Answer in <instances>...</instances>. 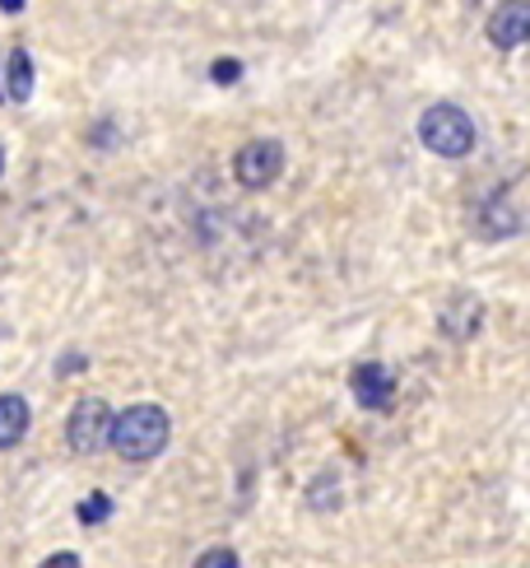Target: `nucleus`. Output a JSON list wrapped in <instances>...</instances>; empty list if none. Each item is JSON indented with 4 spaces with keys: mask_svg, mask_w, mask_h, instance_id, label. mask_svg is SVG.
<instances>
[{
    "mask_svg": "<svg viewBox=\"0 0 530 568\" xmlns=\"http://www.w3.org/2000/svg\"><path fill=\"white\" fill-rule=\"evenodd\" d=\"M210 80H214V84H237V80H243V61H233V57L214 61V65H210Z\"/></svg>",
    "mask_w": 530,
    "mask_h": 568,
    "instance_id": "nucleus-11",
    "label": "nucleus"
},
{
    "mask_svg": "<svg viewBox=\"0 0 530 568\" xmlns=\"http://www.w3.org/2000/svg\"><path fill=\"white\" fill-rule=\"evenodd\" d=\"M47 564H80V555H70V550H61V555H47Z\"/></svg>",
    "mask_w": 530,
    "mask_h": 568,
    "instance_id": "nucleus-13",
    "label": "nucleus"
},
{
    "mask_svg": "<svg viewBox=\"0 0 530 568\" xmlns=\"http://www.w3.org/2000/svg\"><path fill=\"white\" fill-rule=\"evenodd\" d=\"M284 145L279 140H247L243 150L233 159V178L247 186V192H261V186H271L279 173H284Z\"/></svg>",
    "mask_w": 530,
    "mask_h": 568,
    "instance_id": "nucleus-4",
    "label": "nucleus"
},
{
    "mask_svg": "<svg viewBox=\"0 0 530 568\" xmlns=\"http://www.w3.org/2000/svg\"><path fill=\"white\" fill-rule=\"evenodd\" d=\"M29 400L23 396H0V447H19L23 434H29Z\"/></svg>",
    "mask_w": 530,
    "mask_h": 568,
    "instance_id": "nucleus-8",
    "label": "nucleus"
},
{
    "mask_svg": "<svg viewBox=\"0 0 530 568\" xmlns=\"http://www.w3.org/2000/svg\"><path fill=\"white\" fill-rule=\"evenodd\" d=\"M479 317H485V307H479L475 294H456L442 313H438V326H442V336L451 341H470L475 331H479Z\"/></svg>",
    "mask_w": 530,
    "mask_h": 568,
    "instance_id": "nucleus-7",
    "label": "nucleus"
},
{
    "mask_svg": "<svg viewBox=\"0 0 530 568\" xmlns=\"http://www.w3.org/2000/svg\"><path fill=\"white\" fill-rule=\"evenodd\" d=\"M0 178H6V150H0Z\"/></svg>",
    "mask_w": 530,
    "mask_h": 568,
    "instance_id": "nucleus-15",
    "label": "nucleus"
},
{
    "mask_svg": "<svg viewBox=\"0 0 530 568\" xmlns=\"http://www.w3.org/2000/svg\"><path fill=\"white\" fill-rule=\"evenodd\" d=\"M167 438H173V419H167L163 406H154V400H144V406H131L112 419V447L116 457L126 462H154Z\"/></svg>",
    "mask_w": 530,
    "mask_h": 568,
    "instance_id": "nucleus-1",
    "label": "nucleus"
},
{
    "mask_svg": "<svg viewBox=\"0 0 530 568\" xmlns=\"http://www.w3.org/2000/svg\"><path fill=\"white\" fill-rule=\"evenodd\" d=\"M6 99L10 103H29L33 99V57L14 47L10 52V65H6Z\"/></svg>",
    "mask_w": 530,
    "mask_h": 568,
    "instance_id": "nucleus-9",
    "label": "nucleus"
},
{
    "mask_svg": "<svg viewBox=\"0 0 530 568\" xmlns=\"http://www.w3.org/2000/svg\"><path fill=\"white\" fill-rule=\"evenodd\" d=\"M210 564H243V555H237V550H224V546H214V550H201L196 555V568H210Z\"/></svg>",
    "mask_w": 530,
    "mask_h": 568,
    "instance_id": "nucleus-12",
    "label": "nucleus"
},
{
    "mask_svg": "<svg viewBox=\"0 0 530 568\" xmlns=\"http://www.w3.org/2000/svg\"><path fill=\"white\" fill-rule=\"evenodd\" d=\"M349 392L364 410H387L396 400V373L387 364H358L349 373Z\"/></svg>",
    "mask_w": 530,
    "mask_h": 568,
    "instance_id": "nucleus-5",
    "label": "nucleus"
},
{
    "mask_svg": "<svg viewBox=\"0 0 530 568\" xmlns=\"http://www.w3.org/2000/svg\"><path fill=\"white\" fill-rule=\"evenodd\" d=\"M485 33H489L493 47H502V52L530 42V0H502V6L489 14Z\"/></svg>",
    "mask_w": 530,
    "mask_h": 568,
    "instance_id": "nucleus-6",
    "label": "nucleus"
},
{
    "mask_svg": "<svg viewBox=\"0 0 530 568\" xmlns=\"http://www.w3.org/2000/svg\"><path fill=\"white\" fill-rule=\"evenodd\" d=\"M75 517H80L84 527H93V523H108V517H112V499H108V494H89V499L75 508Z\"/></svg>",
    "mask_w": 530,
    "mask_h": 568,
    "instance_id": "nucleus-10",
    "label": "nucleus"
},
{
    "mask_svg": "<svg viewBox=\"0 0 530 568\" xmlns=\"http://www.w3.org/2000/svg\"><path fill=\"white\" fill-rule=\"evenodd\" d=\"M419 140H424V150H432L438 159H466L475 150V122H470V112L466 108H456V103H432L424 108L419 116Z\"/></svg>",
    "mask_w": 530,
    "mask_h": 568,
    "instance_id": "nucleus-2",
    "label": "nucleus"
},
{
    "mask_svg": "<svg viewBox=\"0 0 530 568\" xmlns=\"http://www.w3.org/2000/svg\"><path fill=\"white\" fill-rule=\"evenodd\" d=\"M0 10H6V14H19V10H23V0H0Z\"/></svg>",
    "mask_w": 530,
    "mask_h": 568,
    "instance_id": "nucleus-14",
    "label": "nucleus"
},
{
    "mask_svg": "<svg viewBox=\"0 0 530 568\" xmlns=\"http://www.w3.org/2000/svg\"><path fill=\"white\" fill-rule=\"evenodd\" d=\"M112 406L103 396H80L75 400V410H70L65 419V443H70V453L75 457H99L103 447L112 443Z\"/></svg>",
    "mask_w": 530,
    "mask_h": 568,
    "instance_id": "nucleus-3",
    "label": "nucleus"
}]
</instances>
